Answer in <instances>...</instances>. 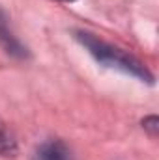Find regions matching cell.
Instances as JSON below:
<instances>
[{
    "label": "cell",
    "mask_w": 159,
    "mask_h": 160,
    "mask_svg": "<svg viewBox=\"0 0 159 160\" xmlns=\"http://www.w3.org/2000/svg\"><path fill=\"white\" fill-rule=\"evenodd\" d=\"M75 39L90 52V56L97 63H101L105 67H111V69H116V71H122L129 77H135V78L148 82V84L154 82V77L146 69V65L142 62H139L135 56H131L129 52L122 50L118 47H112L111 43H105L103 39L96 38L94 34H88V32H82V30L75 32Z\"/></svg>",
    "instance_id": "6da1fadb"
},
{
    "label": "cell",
    "mask_w": 159,
    "mask_h": 160,
    "mask_svg": "<svg viewBox=\"0 0 159 160\" xmlns=\"http://www.w3.org/2000/svg\"><path fill=\"white\" fill-rule=\"evenodd\" d=\"M0 47L13 58H28V50L26 47L17 39V36L11 32L9 28V21H8V15L6 11L0 8Z\"/></svg>",
    "instance_id": "7a4b0ae2"
},
{
    "label": "cell",
    "mask_w": 159,
    "mask_h": 160,
    "mask_svg": "<svg viewBox=\"0 0 159 160\" xmlns=\"http://www.w3.org/2000/svg\"><path fill=\"white\" fill-rule=\"evenodd\" d=\"M32 160H73V157L62 140H47L36 147Z\"/></svg>",
    "instance_id": "3957f363"
},
{
    "label": "cell",
    "mask_w": 159,
    "mask_h": 160,
    "mask_svg": "<svg viewBox=\"0 0 159 160\" xmlns=\"http://www.w3.org/2000/svg\"><path fill=\"white\" fill-rule=\"evenodd\" d=\"M19 153L17 147V140L11 134V130L6 127V123L0 119V157L4 158H11Z\"/></svg>",
    "instance_id": "277c9868"
},
{
    "label": "cell",
    "mask_w": 159,
    "mask_h": 160,
    "mask_svg": "<svg viewBox=\"0 0 159 160\" xmlns=\"http://www.w3.org/2000/svg\"><path fill=\"white\" fill-rule=\"evenodd\" d=\"M142 127H144L146 130H150V134H156V132H157V118H156V116L146 118V119L142 121Z\"/></svg>",
    "instance_id": "5b68a950"
},
{
    "label": "cell",
    "mask_w": 159,
    "mask_h": 160,
    "mask_svg": "<svg viewBox=\"0 0 159 160\" xmlns=\"http://www.w3.org/2000/svg\"><path fill=\"white\" fill-rule=\"evenodd\" d=\"M56 2H77V0H56Z\"/></svg>",
    "instance_id": "8992f818"
}]
</instances>
